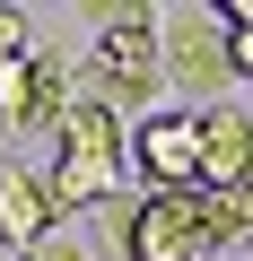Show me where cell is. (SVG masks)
Returning a JSON list of instances; mask_svg holds the SVG:
<instances>
[{
	"label": "cell",
	"instance_id": "cell-1",
	"mask_svg": "<svg viewBox=\"0 0 253 261\" xmlns=\"http://www.w3.org/2000/svg\"><path fill=\"white\" fill-rule=\"evenodd\" d=\"M122 174H131V130H122L105 105L70 96L61 148H53V166H44V200H53V209H113V200H122Z\"/></svg>",
	"mask_w": 253,
	"mask_h": 261
},
{
	"label": "cell",
	"instance_id": "cell-2",
	"mask_svg": "<svg viewBox=\"0 0 253 261\" xmlns=\"http://www.w3.org/2000/svg\"><path fill=\"white\" fill-rule=\"evenodd\" d=\"M157 70H166V87H183L192 113L227 105L236 70H227V27H218V9H201V0L157 9Z\"/></svg>",
	"mask_w": 253,
	"mask_h": 261
},
{
	"label": "cell",
	"instance_id": "cell-3",
	"mask_svg": "<svg viewBox=\"0 0 253 261\" xmlns=\"http://www.w3.org/2000/svg\"><path fill=\"white\" fill-rule=\"evenodd\" d=\"M87 70L105 87H166V70H157V9H105Z\"/></svg>",
	"mask_w": 253,
	"mask_h": 261
},
{
	"label": "cell",
	"instance_id": "cell-4",
	"mask_svg": "<svg viewBox=\"0 0 253 261\" xmlns=\"http://www.w3.org/2000/svg\"><path fill=\"white\" fill-rule=\"evenodd\" d=\"M131 166L149 174V192H201V122L192 113L131 122Z\"/></svg>",
	"mask_w": 253,
	"mask_h": 261
},
{
	"label": "cell",
	"instance_id": "cell-5",
	"mask_svg": "<svg viewBox=\"0 0 253 261\" xmlns=\"http://www.w3.org/2000/svg\"><path fill=\"white\" fill-rule=\"evenodd\" d=\"M192 122H201V192L253 183V113H244V105H210V113H192Z\"/></svg>",
	"mask_w": 253,
	"mask_h": 261
},
{
	"label": "cell",
	"instance_id": "cell-6",
	"mask_svg": "<svg viewBox=\"0 0 253 261\" xmlns=\"http://www.w3.org/2000/svg\"><path fill=\"white\" fill-rule=\"evenodd\" d=\"M53 226H61V209L44 200V174L35 166H0V244H9V252H35Z\"/></svg>",
	"mask_w": 253,
	"mask_h": 261
},
{
	"label": "cell",
	"instance_id": "cell-7",
	"mask_svg": "<svg viewBox=\"0 0 253 261\" xmlns=\"http://www.w3.org/2000/svg\"><path fill=\"white\" fill-rule=\"evenodd\" d=\"M27 79H35L27 130H61V113H70V61H61V53H27Z\"/></svg>",
	"mask_w": 253,
	"mask_h": 261
},
{
	"label": "cell",
	"instance_id": "cell-8",
	"mask_svg": "<svg viewBox=\"0 0 253 261\" xmlns=\"http://www.w3.org/2000/svg\"><path fill=\"white\" fill-rule=\"evenodd\" d=\"M218 27H227V70H236V79H253V0H227Z\"/></svg>",
	"mask_w": 253,
	"mask_h": 261
},
{
	"label": "cell",
	"instance_id": "cell-9",
	"mask_svg": "<svg viewBox=\"0 0 253 261\" xmlns=\"http://www.w3.org/2000/svg\"><path fill=\"white\" fill-rule=\"evenodd\" d=\"M27 261H105V244H87V235H70V226H53Z\"/></svg>",
	"mask_w": 253,
	"mask_h": 261
},
{
	"label": "cell",
	"instance_id": "cell-10",
	"mask_svg": "<svg viewBox=\"0 0 253 261\" xmlns=\"http://www.w3.org/2000/svg\"><path fill=\"white\" fill-rule=\"evenodd\" d=\"M0 61H27V9H0Z\"/></svg>",
	"mask_w": 253,
	"mask_h": 261
},
{
	"label": "cell",
	"instance_id": "cell-11",
	"mask_svg": "<svg viewBox=\"0 0 253 261\" xmlns=\"http://www.w3.org/2000/svg\"><path fill=\"white\" fill-rule=\"evenodd\" d=\"M227 200V218H236V235H253V183H236V192H218Z\"/></svg>",
	"mask_w": 253,
	"mask_h": 261
}]
</instances>
